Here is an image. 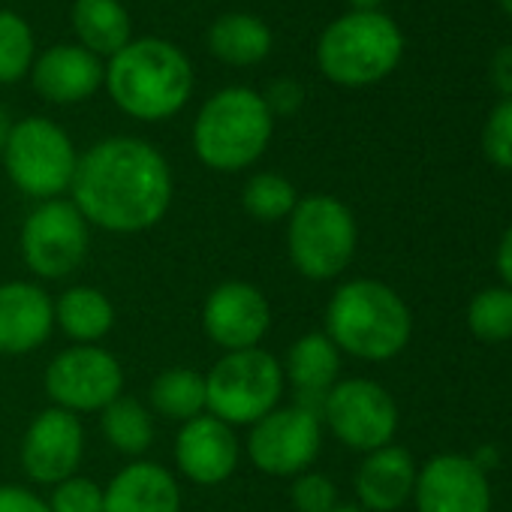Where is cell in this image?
<instances>
[{"mask_svg": "<svg viewBox=\"0 0 512 512\" xmlns=\"http://www.w3.org/2000/svg\"><path fill=\"white\" fill-rule=\"evenodd\" d=\"M329 341L368 362H383L398 356L410 341V311L401 296L380 281H350L344 284L326 308Z\"/></svg>", "mask_w": 512, "mask_h": 512, "instance_id": "277c9868", "label": "cell"}, {"mask_svg": "<svg viewBox=\"0 0 512 512\" xmlns=\"http://www.w3.org/2000/svg\"><path fill=\"white\" fill-rule=\"evenodd\" d=\"M497 7H500L506 16H512V0H497Z\"/></svg>", "mask_w": 512, "mask_h": 512, "instance_id": "ab89813d", "label": "cell"}, {"mask_svg": "<svg viewBox=\"0 0 512 512\" xmlns=\"http://www.w3.org/2000/svg\"><path fill=\"white\" fill-rule=\"evenodd\" d=\"M323 419L332 434L350 449L374 452L389 446L398 428V407L392 395L374 380H344L335 383L323 401Z\"/></svg>", "mask_w": 512, "mask_h": 512, "instance_id": "7c38bea8", "label": "cell"}, {"mask_svg": "<svg viewBox=\"0 0 512 512\" xmlns=\"http://www.w3.org/2000/svg\"><path fill=\"white\" fill-rule=\"evenodd\" d=\"M272 133L275 115L263 94L232 85L202 103L193 124V151L214 172H241L266 154Z\"/></svg>", "mask_w": 512, "mask_h": 512, "instance_id": "3957f363", "label": "cell"}, {"mask_svg": "<svg viewBox=\"0 0 512 512\" xmlns=\"http://www.w3.org/2000/svg\"><path fill=\"white\" fill-rule=\"evenodd\" d=\"M58 326L79 344H94L109 335L115 323L112 302L94 287H73L55 305Z\"/></svg>", "mask_w": 512, "mask_h": 512, "instance_id": "cb8c5ba5", "label": "cell"}, {"mask_svg": "<svg viewBox=\"0 0 512 512\" xmlns=\"http://www.w3.org/2000/svg\"><path fill=\"white\" fill-rule=\"evenodd\" d=\"M482 148L494 166L512 169V97H503L491 109L482 130Z\"/></svg>", "mask_w": 512, "mask_h": 512, "instance_id": "f546056e", "label": "cell"}, {"mask_svg": "<svg viewBox=\"0 0 512 512\" xmlns=\"http://www.w3.org/2000/svg\"><path fill=\"white\" fill-rule=\"evenodd\" d=\"M320 413L308 407H275L253 422L247 437V455L256 470L272 476H296L311 467L323 443Z\"/></svg>", "mask_w": 512, "mask_h": 512, "instance_id": "30bf717a", "label": "cell"}, {"mask_svg": "<svg viewBox=\"0 0 512 512\" xmlns=\"http://www.w3.org/2000/svg\"><path fill=\"white\" fill-rule=\"evenodd\" d=\"M79 154L64 127L49 118H25L13 124L4 145V166L10 181L31 199H58L70 190Z\"/></svg>", "mask_w": 512, "mask_h": 512, "instance_id": "ba28073f", "label": "cell"}, {"mask_svg": "<svg viewBox=\"0 0 512 512\" xmlns=\"http://www.w3.org/2000/svg\"><path fill=\"white\" fill-rule=\"evenodd\" d=\"M85 452V431L76 413L49 407L43 410L22 443V467L34 482L58 485L76 476V467Z\"/></svg>", "mask_w": 512, "mask_h": 512, "instance_id": "5bb4252c", "label": "cell"}, {"mask_svg": "<svg viewBox=\"0 0 512 512\" xmlns=\"http://www.w3.org/2000/svg\"><path fill=\"white\" fill-rule=\"evenodd\" d=\"M151 407L163 419L190 422L205 410V377L190 368H169L151 383Z\"/></svg>", "mask_w": 512, "mask_h": 512, "instance_id": "d4e9b609", "label": "cell"}, {"mask_svg": "<svg viewBox=\"0 0 512 512\" xmlns=\"http://www.w3.org/2000/svg\"><path fill=\"white\" fill-rule=\"evenodd\" d=\"M296 202H299V193H296L293 181L278 172H256L253 178H247V184L241 190L244 211L253 220H263V223L290 217Z\"/></svg>", "mask_w": 512, "mask_h": 512, "instance_id": "4316f807", "label": "cell"}, {"mask_svg": "<svg viewBox=\"0 0 512 512\" xmlns=\"http://www.w3.org/2000/svg\"><path fill=\"white\" fill-rule=\"evenodd\" d=\"M347 4H350L356 13H377V10L386 4V0H347Z\"/></svg>", "mask_w": 512, "mask_h": 512, "instance_id": "8d00e7d4", "label": "cell"}, {"mask_svg": "<svg viewBox=\"0 0 512 512\" xmlns=\"http://www.w3.org/2000/svg\"><path fill=\"white\" fill-rule=\"evenodd\" d=\"M73 205L106 232H145L172 205V169L145 139L109 136L91 145L73 175Z\"/></svg>", "mask_w": 512, "mask_h": 512, "instance_id": "6da1fadb", "label": "cell"}, {"mask_svg": "<svg viewBox=\"0 0 512 512\" xmlns=\"http://www.w3.org/2000/svg\"><path fill=\"white\" fill-rule=\"evenodd\" d=\"M416 485V467L407 449L380 446L368 452L356 473V494L368 512H395Z\"/></svg>", "mask_w": 512, "mask_h": 512, "instance_id": "ffe728a7", "label": "cell"}, {"mask_svg": "<svg viewBox=\"0 0 512 512\" xmlns=\"http://www.w3.org/2000/svg\"><path fill=\"white\" fill-rule=\"evenodd\" d=\"M467 326L479 341L497 344L512 338V290L491 287L482 290L467 308Z\"/></svg>", "mask_w": 512, "mask_h": 512, "instance_id": "f1b7e54d", "label": "cell"}, {"mask_svg": "<svg viewBox=\"0 0 512 512\" xmlns=\"http://www.w3.org/2000/svg\"><path fill=\"white\" fill-rule=\"evenodd\" d=\"M103 434L124 455H142L154 443V422L142 401L118 395L103 407Z\"/></svg>", "mask_w": 512, "mask_h": 512, "instance_id": "484cf974", "label": "cell"}, {"mask_svg": "<svg viewBox=\"0 0 512 512\" xmlns=\"http://www.w3.org/2000/svg\"><path fill=\"white\" fill-rule=\"evenodd\" d=\"M88 253V220L67 199L40 202L22 226V256L34 275L58 281L73 275Z\"/></svg>", "mask_w": 512, "mask_h": 512, "instance_id": "9c48e42d", "label": "cell"}, {"mask_svg": "<svg viewBox=\"0 0 512 512\" xmlns=\"http://www.w3.org/2000/svg\"><path fill=\"white\" fill-rule=\"evenodd\" d=\"M124 389L118 359L94 344H76L46 368V392L55 407L70 413H94L112 404Z\"/></svg>", "mask_w": 512, "mask_h": 512, "instance_id": "8fae6325", "label": "cell"}, {"mask_svg": "<svg viewBox=\"0 0 512 512\" xmlns=\"http://www.w3.org/2000/svg\"><path fill=\"white\" fill-rule=\"evenodd\" d=\"M10 130H13V124H10L7 112L0 109V154H4V145H7V139H10Z\"/></svg>", "mask_w": 512, "mask_h": 512, "instance_id": "74e56055", "label": "cell"}, {"mask_svg": "<svg viewBox=\"0 0 512 512\" xmlns=\"http://www.w3.org/2000/svg\"><path fill=\"white\" fill-rule=\"evenodd\" d=\"M0 512H52L43 497L22 485H0Z\"/></svg>", "mask_w": 512, "mask_h": 512, "instance_id": "836d02e7", "label": "cell"}, {"mask_svg": "<svg viewBox=\"0 0 512 512\" xmlns=\"http://www.w3.org/2000/svg\"><path fill=\"white\" fill-rule=\"evenodd\" d=\"M205 335L226 353L260 347L272 326V311L266 296L253 284L226 281L211 290L202 308Z\"/></svg>", "mask_w": 512, "mask_h": 512, "instance_id": "4fadbf2b", "label": "cell"}, {"mask_svg": "<svg viewBox=\"0 0 512 512\" xmlns=\"http://www.w3.org/2000/svg\"><path fill=\"white\" fill-rule=\"evenodd\" d=\"M103 85L124 115L154 124L190 103L196 76L178 46L163 37H139L109 58Z\"/></svg>", "mask_w": 512, "mask_h": 512, "instance_id": "7a4b0ae2", "label": "cell"}, {"mask_svg": "<svg viewBox=\"0 0 512 512\" xmlns=\"http://www.w3.org/2000/svg\"><path fill=\"white\" fill-rule=\"evenodd\" d=\"M37 58V40L31 25L13 13L0 10V85H13L25 79Z\"/></svg>", "mask_w": 512, "mask_h": 512, "instance_id": "83f0119b", "label": "cell"}, {"mask_svg": "<svg viewBox=\"0 0 512 512\" xmlns=\"http://www.w3.org/2000/svg\"><path fill=\"white\" fill-rule=\"evenodd\" d=\"M497 269H500L503 281H506L509 290H512V226L506 229V235H503V241H500V247H497Z\"/></svg>", "mask_w": 512, "mask_h": 512, "instance_id": "d590c367", "label": "cell"}, {"mask_svg": "<svg viewBox=\"0 0 512 512\" xmlns=\"http://www.w3.org/2000/svg\"><path fill=\"white\" fill-rule=\"evenodd\" d=\"M49 509L52 512H103V491L88 476H70L55 485Z\"/></svg>", "mask_w": 512, "mask_h": 512, "instance_id": "4dcf8cb0", "label": "cell"}, {"mask_svg": "<svg viewBox=\"0 0 512 512\" xmlns=\"http://www.w3.org/2000/svg\"><path fill=\"white\" fill-rule=\"evenodd\" d=\"M55 326V305L43 287L28 281L0 284V356H22L43 347Z\"/></svg>", "mask_w": 512, "mask_h": 512, "instance_id": "ac0fdd59", "label": "cell"}, {"mask_svg": "<svg viewBox=\"0 0 512 512\" xmlns=\"http://www.w3.org/2000/svg\"><path fill=\"white\" fill-rule=\"evenodd\" d=\"M404 55L401 28L377 13H356L335 19L317 40L320 73L341 88H365L386 79Z\"/></svg>", "mask_w": 512, "mask_h": 512, "instance_id": "5b68a950", "label": "cell"}, {"mask_svg": "<svg viewBox=\"0 0 512 512\" xmlns=\"http://www.w3.org/2000/svg\"><path fill=\"white\" fill-rule=\"evenodd\" d=\"M338 371H341V356L338 347L329 341V335L311 332L290 347L287 377L299 392V407H308L323 416V401L329 389L338 383Z\"/></svg>", "mask_w": 512, "mask_h": 512, "instance_id": "44dd1931", "label": "cell"}, {"mask_svg": "<svg viewBox=\"0 0 512 512\" xmlns=\"http://www.w3.org/2000/svg\"><path fill=\"white\" fill-rule=\"evenodd\" d=\"M284 392L281 362L253 347L226 353L205 377V410L232 425H253L272 413Z\"/></svg>", "mask_w": 512, "mask_h": 512, "instance_id": "8992f818", "label": "cell"}, {"mask_svg": "<svg viewBox=\"0 0 512 512\" xmlns=\"http://www.w3.org/2000/svg\"><path fill=\"white\" fill-rule=\"evenodd\" d=\"M178 470L196 485H220L238 464V437L211 413H202L181 425L175 437Z\"/></svg>", "mask_w": 512, "mask_h": 512, "instance_id": "2e32d148", "label": "cell"}, {"mask_svg": "<svg viewBox=\"0 0 512 512\" xmlns=\"http://www.w3.org/2000/svg\"><path fill=\"white\" fill-rule=\"evenodd\" d=\"M290 260L311 281L338 278L356 253L353 211L326 193H314L296 202L290 214Z\"/></svg>", "mask_w": 512, "mask_h": 512, "instance_id": "52a82bcc", "label": "cell"}, {"mask_svg": "<svg viewBox=\"0 0 512 512\" xmlns=\"http://www.w3.org/2000/svg\"><path fill=\"white\" fill-rule=\"evenodd\" d=\"M263 100H266L272 115H296L305 103V91L296 79H275L266 88Z\"/></svg>", "mask_w": 512, "mask_h": 512, "instance_id": "d6a6232c", "label": "cell"}, {"mask_svg": "<svg viewBox=\"0 0 512 512\" xmlns=\"http://www.w3.org/2000/svg\"><path fill=\"white\" fill-rule=\"evenodd\" d=\"M103 512H181V491L166 467L133 461L106 485Z\"/></svg>", "mask_w": 512, "mask_h": 512, "instance_id": "d6986e66", "label": "cell"}, {"mask_svg": "<svg viewBox=\"0 0 512 512\" xmlns=\"http://www.w3.org/2000/svg\"><path fill=\"white\" fill-rule=\"evenodd\" d=\"M293 503L299 512H332L338 506L335 482L323 473H302L293 482Z\"/></svg>", "mask_w": 512, "mask_h": 512, "instance_id": "1f68e13d", "label": "cell"}, {"mask_svg": "<svg viewBox=\"0 0 512 512\" xmlns=\"http://www.w3.org/2000/svg\"><path fill=\"white\" fill-rule=\"evenodd\" d=\"M272 31L260 16L226 13L208 28V52L229 67H256L272 52Z\"/></svg>", "mask_w": 512, "mask_h": 512, "instance_id": "603a6c76", "label": "cell"}, {"mask_svg": "<svg viewBox=\"0 0 512 512\" xmlns=\"http://www.w3.org/2000/svg\"><path fill=\"white\" fill-rule=\"evenodd\" d=\"M332 512H368L365 506H353V503H344V506H335Z\"/></svg>", "mask_w": 512, "mask_h": 512, "instance_id": "f35d334b", "label": "cell"}, {"mask_svg": "<svg viewBox=\"0 0 512 512\" xmlns=\"http://www.w3.org/2000/svg\"><path fill=\"white\" fill-rule=\"evenodd\" d=\"M70 25L79 46L100 61L118 55L133 40L130 13L121 0H73Z\"/></svg>", "mask_w": 512, "mask_h": 512, "instance_id": "7402d4cb", "label": "cell"}, {"mask_svg": "<svg viewBox=\"0 0 512 512\" xmlns=\"http://www.w3.org/2000/svg\"><path fill=\"white\" fill-rule=\"evenodd\" d=\"M103 76H106V64L88 49H82L79 43L52 46L40 58H34L31 67L34 91L55 106L85 103L100 91Z\"/></svg>", "mask_w": 512, "mask_h": 512, "instance_id": "e0dca14e", "label": "cell"}, {"mask_svg": "<svg viewBox=\"0 0 512 512\" xmlns=\"http://www.w3.org/2000/svg\"><path fill=\"white\" fill-rule=\"evenodd\" d=\"M491 82H494L497 91H503L506 97H512V46H503L491 58Z\"/></svg>", "mask_w": 512, "mask_h": 512, "instance_id": "e575fe53", "label": "cell"}, {"mask_svg": "<svg viewBox=\"0 0 512 512\" xmlns=\"http://www.w3.org/2000/svg\"><path fill=\"white\" fill-rule=\"evenodd\" d=\"M419 512H488L491 491L485 470L467 455H434L416 476Z\"/></svg>", "mask_w": 512, "mask_h": 512, "instance_id": "9a60e30c", "label": "cell"}]
</instances>
